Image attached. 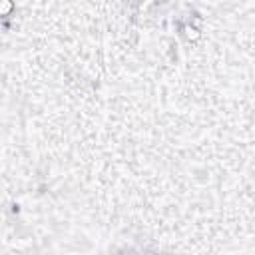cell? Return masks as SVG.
<instances>
[{"label":"cell","instance_id":"cell-1","mask_svg":"<svg viewBox=\"0 0 255 255\" xmlns=\"http://www.w3.org/2000/svg\"><path fill=\"white\" fill-rule=\"evenodd\" d=\"M122 255H143V253H135V251L129 249V251H126V253H122Z\"/></svg>","mask_w":255,"mask_h":255}]
</instances>
